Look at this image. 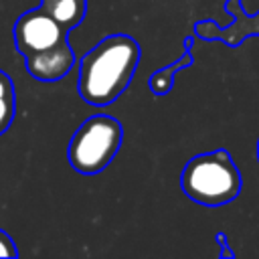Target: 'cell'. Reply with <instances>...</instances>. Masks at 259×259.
Returning <instances> with one entry per match:
<instances>
[{"label":"cell","instance_id":"6da1fadb","mask_svg":"<svg viewBox=\"0 0 259 259\" xmlns=\"http://www.w3.org/2000/svg\"><path fill=\"white\" fill-rule=\"evenodd\" d=\"M140 63V45L127 34H109L99 40L79 65L77 89L89 105L113 103L130 85Z\"/></svg>","mask_w":259,"mask_h":259},{"label":"cell","instance_id":"7a4b0ae2","mask_svg":"<svg viewBox=\"0 0 259 259\" xmlns=\"http://www.w3.org/2000/svg\"><path fill=\"white\" fill-rule=\"evenodd\" d=\"M180 186L184 194L204 206H221L241 192V172L233 156L219 148L190 158L182 170Z\"/></svg>","mask_w":259,"mask_h":259},{"label":"cell","instance_id":"3957f363","mask_svg":"<svg viewBox=\"0 0 259 259\" xmlns=\"http://www.w3.org/2000/svg\"><path fill=\"white\" fill-rule=\"evenodd\" d=\"M123 140L121 123L111 115H93L73 134L67 158L79 174H97L109 166Z\"/></svg>","mask_w":259,"mask_h":259},{"label":"cell","instance_id":"277c9868","mask_svg":"<svg viewBox=\"0 0 259 259\" xmlns=\"http://www.w3.org/2000/svg\"><path fill=\"white\" fill-rule=\"evenodd\" d=\"M67 34L69 30L63 28L42 6L22 12L14 22V45L24 57L67 40Z\"/></svg>","mask_w":259,"mask_h":259},{"label":"cell","instance_id":"5b68a950","mask_svg":"<svg viewBox=\"0 0 259 259\" xmlns=\"http://www.w3.org/2000/svg\"><path fill=\"white\" fill-rule=\"evenodd\" d=\"M225 10L233 16L229 26H219L214 20H198L194 24V34L204 40H221L229 47H237L245 38L259 36V12L249 14L241 0H225Z\"/></svg>","mask_w":259,"mask_h":259},{"label":"cell","instance_id":"8992f818","mask_svg":"<svg viewBox=\"0 0 259 259\" xmlns=\"http://www.w3.org/2000/svg\"><path fill=\"white\" fill-rule=\"evenodd\" d=\"M24 59H26V71L34 79L45 81V83H53V81L63 79L75 65V53L69 45V38L51 47V49L32 53Z\"/></svg>","mask_w":259,"mask_h":259},{"label":"cell","instance_id":"52a82bcc","mask_svg":"<svg viewBox=\"0 0 259 259\" xmlns=\"http://www.w3.org/2000/svg\"><path fill=\"white\" fill-rule=\"evenodd\" d=\"M192 42H194V36H186V38L182 40V47H184L182 55H180L172 65L162 67V69H158V71H154V73L150 75L148 85H150V91H152L154 95H166V93H170V89L174 87V81H176V79H174L176 73L182 71V69H186V67H190V65L194 63V57H192V53H190Z\"/></svg>","mask_w":259,"mask_h":259},{"label":"cell","instance_id":"ba28073f","mask_svg":"<svg viewBox=\"0 0 259 259\" xmlns=\"http://www.w3.org/2000/svg\"><path fill=\"white\" fill-rule=\"evenodd\" d=\"M40 6L67 30L81 24L87 12V0H40Z\"/></svg>","mask_w":259,"mask_h":259},{"label":"cell","instance_id":"9c48e42d","mask_svg":"<svg viewBox=\"0 0 259 259\" xmlns=\"http://www.w3.org/2000/svg\"><path fill=\"white\" fill-rule=\"evenodd\" d=\"M16 113V93L12 79L0 69V136L10 127Z\"/></svg>","mask_w":259,"mask_h":259},{"label":"cell","instance_id":"30bf717a","mask_svg":"<svg viewBox=\"0 0 259 259\" xmlns=\"http://www.w3.org/2000/svg\"><path fill=\"white\" fill-rule=\"evenodd\" d=\"M0 257H18V249H16V243L12 241V237L0 229Z\"/></svg>","mask_w":259,"mask_h":259},{"label":"cell","instance_id":"8fae6325","mask_svg":"<svg viewBox=\"0 0 259 259\" xmlns=\"http://www.w3.org/2000/svg\"><path fill=\"white\" fill-rule=\"evenodd\" d=\"M214 241H217V245L221 247V251H219V257H221V259H233V257H235V253H233L231 247H229V237H227V233L219 231V233L214 235Z\"/></svg>","mask_w":259,"mask_h":259},{"label":"cell","instance_id":"7c38bea8","mask_svg":"<svg viewBox=\"0 0 259 259\" xmlns=\"http://www.w3.org/2000/svg\"><path fill=\"white\" fill-rule=\"evenodd\" d=\"M257 160H259V140H257Z\"/></svg>","mask_w":259,"mask_h":259}]
</instances>
